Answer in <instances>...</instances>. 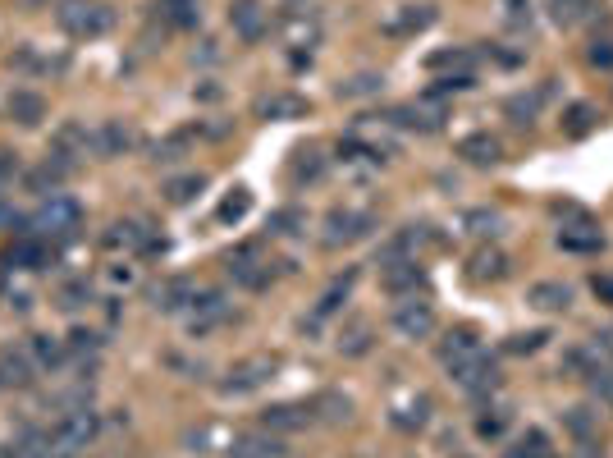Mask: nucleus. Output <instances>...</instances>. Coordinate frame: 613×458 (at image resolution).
Returning <instances> with one entry per match:
<instances>
[{"mask_svg": "<svg viewBox=\"0 0 613 458\" xmlns=\"http://www.w3.org/2000/svg\"><path fill=\"white\" fill-rule=\"evenodd\" d=\"M229 28H234L243 42H261L270 28V10L261 0H234V5H229Z\"/></svg>", "mask_w": 613, "mask_h": 458, "instance_id": "obj_12", "label": "nucleus"}, {"mask_svg": "<svg viewBox=\"0 0 613 458\" xmlns=\"http://www.w3.org/2000/svg\"><path fill=\"white\" fill-rule=\"evenodd\" d=\"M527 303L536 307V312H568V307H572V284H563V280H536L527 289Z\"/></svg>", "mask_w": 613, "mask_h": 458, "instance_id": "obj_19", "label": "nucleus"}, {"mask_svg": "<svg viewBox=\"0 0 613 458\" xmlns=\"http://www.w3.org/2000/svg\"><path fill=\"white\" fill-rule=\"evenodd\" d=\"M508 266H513V262H508V257H504L499 248H481V252L472 257V266H467V275H472L476 284H490V280H504Z\"/></svg>", "mask_w": 613, "mask_h": 458, "instance_id": "obj_26", "label": "nucleus"}, {"mask_svg": "<svg viewBox=\"0 0 613 458\" xmlns=\"http://www.w3.org/2000/svg\"><path fill=\"white\" fill-rule=\"evenodd\" d=\"M499 225H504V216H499V211H490V207H476V211H467V216H463V229H467V234H476V239H495Z\"/></svg>", "mask_w": 613, "mask_h": 458, "instance_id": "obj_39", "label": "nucleus"}, {"mask_svg": "<svg viewBox=\"0 0 613 458\" xmlns=\"http://www.w3.org/2000/svg\"><path fill=\"white\" fill-rule=\"evenodd\" d=\"M183 152H188V138H183V133H174V138H165V142H156V147H151V161L170 165V161H179Z\"/></svg>", "mask_w": 613, "mask_h": 458, "instance_id": "obj_46", "label": "nucleus"}, {"mask_svg": "<svg viewBox=\"0 0 613 458\" xmlns=\"http://www.w3.org/2000/svg\"><path fill=\"white\" fill-rule=\"evenodd\" d=\"M426 69H458V74H472V55L467 51H431L426 55Z\"/></svg>", "mask_w": 613, "mask_h": 458, "instance_id": "obj_44", "label": "nucleus"}, {"mask_svg": "<svg viewBox=\"0 0 613 458\" xmlns=\"http://www.w3.org/2000/svg\"><path fill=\"white\" fill-rule=\"evenodd\" d=\"M449 381L458 385L463 394H476V399H481V394H495L499 390V362L490 358L485 349H476L472 358L453 362V367H449Z\"/></svg>", "mask_w": 613, "mask_h": 458, "instance_id": "obj_5", "label": "nucleus"}, {"mask_svg": "<svg viewBox=\"0 0 613 458\" xmlns=\"http://www.w3.org/2000/svg\"><path fill=\"white\" fill-rule=\"evenodd\" d=\"M431 23H435V10H431V5H408V10L398 14V19L385 23V33L403 37V33H421V28H431Z\"/></svg>", "mask_w": 613, "mask_h": 458, "instance_id": "obj_32", "label": "nucleus"}, {"mask_svg": "<svg viewBox=\"0 0 613 458\" xmlns=\"http://www.w3.org/2000/svg\"><path fill=\"white\" fill-rule=\"evenodd\" d=\"M389 422H394L398 431H421V426L431 422V399H426V394H417L408 408H394V417H389Z\"/></svg>", "mask_w": 613, "mask_h": 458, "instance_id": "obj_37", "label": "nucleus"}, {"mask_svg": "<svg viewBox=\"0 0 613 458\" xmlns=\"http://www.w3.org/2000/svg\"><path fill=\"white\" fill-rule=\"evenodd\" d=\"M586 65L591 69H613V42H600V37H595L591 51H586Z\"/></svg>", "mask_w": 613, "mask_h": 458, "instance_id": "obj_50", "label": "nucleus"}, {"mask_svg": "<svg viewBox=\"0 0 613 458\" xmlns=\"http://www.w3.org/2000/svg\"><path fill=\"white\" fill-rule=\"evenodd\" d=\"M307 422H316L312 404H275L261 413V426H266V431H302Z\"/></svg>", "mask_w": 613, "mask_h": 458, "instance_id": "obj_20", "label": "nucleus"}, {"mask_svg": "<svg viewBox=\"0 0 613 458\" xmlns=\"http://www.w3.org/2000/svg\"><path fill=\"white\" fill-rule=\"evenodd\" d=\"M595 5H600V0H549V14H554L563 28H572V23H581L586 14H595Z\"/></svg>", "mask_w": 613, "mask_h": 458, "instance_id": "obj_41", "label": "nucleus"}, {"mask_svg": "<svg viewBox=\"0 0 613 458\" xmlns=\"http://www.w3.org/2000/svg\"><path fill=\"white\" fill-rule=\"evenodd\" d=\"M55 23H60L69 37H78V42H97V37L110 33L115 14H110V5H97V0H60Z\"/></svg>", "mask_w": 613, "mask_h": 458, "instance_id": "obj_1", "label": "nucleus"}, {"mask_svg": "<svg viewBox=\"0 0 613 458\" xmlns=\"http://www.w3.org/2000/svg\"><path fill=\"white\" fill-rule=\"evenodd\" d=\"M248 211H252V193H248V188H234V193L220 202L216 220H220V225H238V220L248 216Z\"/></svg>", "mask_w": 613, "mask_h": 458, "instance_id": "obj_42", "label": "nucleus"}, {"mask_svg": "<svg viewBox=\"0 0 613 458\" xmlns=\"http://www.w3.org/2000/svg\"><path fill=\"white\" fill-rule=\"evenodd\" d=\"M197 294H202V284H193L188 275H170L151 289V307L161 312V317H183V312H193Z\"/></svg>", "mask_w": 613, "mask_h": 458, "instance_id": "obj_9", "label": "nucleus"}, {"mask_svg": "<svg viewBox=\"0 0 613 458\" xmlns=\"http://www.w3.org/2000/svg\"><path fill=\"white\" fill-rule=\"evenodd\" d=\"M161 14L170 28H197L202 23V0H161Z\"/></svg>", "mask_w": 613, "mask_h": 458, "instance_id": "obj_33", "label": "nucleus"}, {"mask_svg": "<svg viewBox=\"0 0 613 458\" xmlns=\"http://www.w3.org/2000/svg\"><path fill=\"white\" fill-rule=\"evenodd\" d=\"M380 289H385V294H394V298H417V289H421V294L431 289V275H426V266L412 257V262L385 266V271H380Z\"/></svg>", "mask_w": 613, "mask_h": 458, "instance_id": "obj_10", "label": "nucleus"}, {"mask_svg": "<svg viewBox=\"0 0 613 458\" xmlns=\"http://www.w3.org/2000/svg\"><path fill=\"white\" fill-rule=\"evenodd\" d=\"M504 426H508V417H504V413L481 417V422H476V436H481V440H499V436H504Z\"/></svg>", "mask_w": 613, "mask_h": 458, "instance_id": "obj_51", "label": "nucleus"}, {"mask_svg": "<svg viewBox=\"0 0 613 458\" xmlns=\"http://www.w3.org/2000/svg\"><path fill=\"white\" fill-rule=\"evenodd\" d=\"M129 147H138V129L124 120H106L101 129H92V152L97 156H124Z\"/></svg>", "mask_w": 613, "mask_h": 458, "instance_id": "obj_13", "label": "nucleus"}, {"mask_svg": "<svg viewBox=\"0 0 613 458\" xmlns=\"http://www.w3.org/2000/svg\"><path fill=\"white\" fill-rule=\"evenodd\" d=\"M101 243H106V248H133V252H142L151 243V234L142 225H133V220H115V225L101 234Z\"/></svg>", "mask_w": 613, "mask_h": 458, "instance_id": "obj_28", "label": "nucleus"}, {"mask_svg": "<svg viewBox=\"0 0 613 458\" xmlns=\"http://www.w3.org/2000/svg\"><path fill=\"white\" fill-rule=\"evenodd\" d=\"M5 115H10L14 124H23V129H33V124L46 120V97L33 88H14L10 97H5Z\"/></svg>", "mask_w": 613, "mask_h": 458, "instance_id": "obj_17", "label": "nucleus"}, {"mask_svg": "<svg viewBox=\"0 0 613 458\" xmlns=\"http://www.w3.org/2000/svg\"><path fill=\"white\" fill-rule=\"evenodd\" d=\"M549 97V88H540V92H517V97H508L504 101V115L513 124H531L536 120V110H540V101Z\"/></svg>", "mask_w": 613, "mask_h": 458, "instance_id": "obj_34", "label": "nucleus"}, {"mask_svg": "<svg viewBox=\"0 0 613 458\" xmlns=\"http://www.w3.org/2000/svg\"><path fill=\"white\" fill-rule=\"evenodd\" d=\"M595 124H600V110H595L591 101H572V106L563 110L559 129H563V138H586Z\"/></svg>", "mask_w": 613, "mask_h": 458, "instance_id": "obj_25", "label": "nucleus"}, {"mask_svg": "<svg viewBox=\"0 0 613 458\" xmlns=\"http://www.w3.org/2000/svg\"><path fill=\"white\" fill-rule=\"evenodd\" d=\"M371 344H376V335H371L366 321H353L348 330H339V353L344 358H362V353H371Z\"/></svg>", "mask_w": 613, "mask_h": 458, "instance_id": "obj_36", "label": "nucleus"}, {"mask_svg": "<svg viewBox=\"0 0 613 458\" xmlns=\"http://www.w3.org/2000/svg\"><path fill=\"white\" fill-rule=\"evenodd\" d=\"M37 376V362L28 349H0V390H28Z\"/></svg>", "mask_w": 613, "mask_h": 458, "instance_id": "obj_15", "label": "nucleus"}, {"mask_svg": "<svg viewBox=\"0 0 613 458\" xmlns=\"http://www.w3.org/2000/svg\"><path fill=\"white\" fill-rule=\"evenodd\" d=\"M97 431H101V417L83 404V408H69V413L55 417V426L46 431V436H51L55 449H65V454H78V449H87L92 440H97Z\"/></svg>", "mask_w": 613, "mask_h": 458, "instance_id": "obj_4", "label": "nucleus"}, {"mask_svg": "<svg viewBox=\"0 0 613 458\" xmlns=\"http://www.w3.org/2000/svg\"><path fill=\"white\" fill-rule=\"evenodd\" d=\"M476 349H481V339H476V330H472V326H453L449 335H444V344H440V362H444V371H449L453 362L472 358Z\"/></svg>", "mask_w": 613, "mask_h": 458, "instance_id": "obj_22", "label": "nucleus"}, {"mask_svg": "<svg viewBox=\"0 0 613 458\" xmlns=\"http://www.w3.org/2000/svg\"><path fill=\"white\" fill-rule=\"evenodd\" d=\"M83 303H87V284L83 280L69 284V289H60V307H65V312H78Z\"/></svg>", "mask_w": 613, "mask_h": 458, "instance_id": "obj_52", "label": "nucleus"}, {"mask_svg": "<svg viewBox=\"0 0 613 458\" xmlns=\"http://www.w3.org/2000/svg\"><path fill=\"white\" fill-rule=\"evenodd\" d=\"M476 88L472 74H449V78H435L431 88H426V101H444V97H463V92Z\"/></svg>", "mask_w": 613, "mask_h": 458, "instance_id": "obj_40", "label": "nucleus"}, {"mask_svg": "<svg viewBox=\"0 0 613 458\" xmlns=\"http://www.w3.org/2000/svg\"><path fill=\"white\" fill-rule=\"evenodd\" d=\"M325 175V156L316 147H298L293 152V165H289V179L293 184H316Z\"/></svg>", "mask_w": 613, "mask_h": 458, "instance_id": "obj_30", "label": "nucleus"}, {"mask_svg": "<svg viewBox=\"0 0 613 458\" xmlns=\"http://www.w3.org/2000/svg\"><path fill=\"white\" fill-rule=\"evenodd\" d=\"M389 326H394L398 339H431L435 335V307L426 298H398L394 312H389Z\"/></svg>", "mask_w": 613, "mask_h": 458, "instance_id": "obj_6", "label": "nucleus"}, {"mask_svg": "<svg viewBox=\"0 0 613 458\" xmlns=\"http://www.w3.org/2000/svg\"><path fill=\"white\" fill-rule=\"evenodd\" d=\"M14 170H19V156H14V152H0V179H14Z\"/></svg>", "mask_w": 613, "mask_h": 458, "instance_id": "obj_55", "label": "nucleus"}, {"mask_svg": "<svg viewBox=\"0 0 613 458\" xmlns=\"http://www.w3.org/2000/svg\"><path fill=\"white\" fill-rule=\"evenodd\" d=\"M229 458H284V445L275 436H238Z\"/></svg>", "mask_w": 613, "mask_h": 458, "instance_id": "obj_31", "label": "nucleus"}, {"mask_svg": "<svg viewBox=\"0 0 613 458\" xmlns=\"http://www.w3.org/2000/svg\"><path fill=\"white\" fill-rule=\"evenodd\" d=\"M46 243L37 239V234H19V239L10 243V252L0 257V266H10V271H42L46 266Z\"/></svg>", "mask_w": 613, "mask_h": 458, "instance_id": "obj_16", "label": "nucleus"}, {"mask_svg": "<svg viewBox=\"0 0 613 458\" xmlns=\"http://www.w3.org/2000/svg\"><path fill=\"white\" fill-rule=\"evenodd\" d=\"M266 229L270 234H307V216H302L298 207H284L266 220Z\"/></svg>", "mask_w": 613, "mask_h": 458, "instance_id": "obj_43", "label": "nucleus"}, {"mask_svg": "<svg viewBox=\"0 0 613 458\" xmlns=\"http://www.w3.org/2000/svg\"><path fill=\"white\" fill-rule=\"evenodd\" d=\"M504 23L508 28H531V0H504Z\"/></svg>", "mask_w": 613, "mask_h": 458, "instance_id": "obj_49", "label": "nucleus"}, {"mask_svg": "<svg viewBox=\"0 0 613 458\" xmlns=\"http://www.w3.org/2000/svg\"><path fill=\"white\" fill-rule=\"evenodd\" d=\"M19 225H23V220L14 216V207H10V202H0V229H19ZM19 234H23V229H19Z\"/></svg>", "mask_w": 613, "mask_h": 458, "instance_id": "obj_53", "label": "nucleus"}, {"mask_svg": "<svg viewBox=\"0 0 613 458\" xmlns=\"http://www.w3.org/2000/svg\"><path fill=\"white\" fill-rule=\"evenodd\" d=\"M234 317V307L225 303V294H216V289H202L193 303V312H188V330L193 335H211L216 326H225V321Z\"/></svg>", "mask_w": 613, "mask_h": 458, "instance_id": "obj_11", "label": "nucleus"}, {"mask_svg": "<svg viewBox=\"0 0 613 458\" xmlns=\"http://www.w3.org/2000/svg\"><path fill=\"white\" fill-rule=\"evenodd\" d=\"M312 110L307 97H293V92H270L257 101V120H302Z\"/></svg>", "mask_w": 613, "mask_h": 458, "instance_id": "obj_18", "label": "nucleus"}, {"mask_svg": "<svg viewBox=\"0 0 613 458\" xmlns=\"http://www.w3.org/2000/svg\"><path fill=\"white\" fill-rule=\"evenodd\" d=\"M23 349H28V358L37 362V371H60L65 367V344H60L55 335H33Z\"/></svg>", "mask_w": 613, "mask_h": 458, "instance_id": "obj_24", "label": "nucleus"}, {"mask_svg": "<svg viewBox=\"0 0 613 458\" xmlns=\"http://www.w3.org/2000/svg\"><path fill=\"white\" fill-rule=\"evenodd\" d=\"M229 280L243 284V289H252V294H261V289H270V280H275V262H266L261 257V248H238L229 252Z\"/></svg>", "mask_w": 613, "mask_h": 458, "instance_id": "obj_8", "label": "nucleus"}, {"mask_svg": "<svg viewBox=\"0 0 613 458\" xmlns=\"http://www.w3.org/2000/svg\"><path fill=\"white\" fill-rule=\"evenodd\" d=\"M595 294L600 303H613V275H595Z\"/></svg>", "mask_w": 613, "mask_h": 458, "instance_id": "obj_54", "label": "nucleus"}, {"mask_svg": "<svg viewBox=\"0 0 613 458\" xmlns=\"http://www.w3.org/2000/svg\"><path fill=\"white\" fill-rule=\"evenodd\" d=\"M353 284H357V271H344L339 280L325 289L321 298H316V321L321 317H334V312H344V303H348V294H353Z\"/></svg>", "mask_w": 613, "mask_h": 458, "instance_id": "obj_27", "label": "nucleus"}, {"mask_svg": "<svg viewBox=\"0 0 613 458\" xmlns=\"http://www.w3.org/2000/svg\"><path fill=\"white\" fill-rule=\"evenodd\" d=\"M28 225H33L28 234H37V229H42V234H74V229L83 225V207H78L74 197H65V193H51L42 202V211H37Z\"/></svg>", "mask_w": 613, "mask_h": 458, "instance_id": "obj_7", "label": "nucleus"}, {"mask_svg": "<svg viewBox=\"0 0 613 458\" xmlns=\"http://www.w3.org/2000/svg\"><path fill=\"white\" fill-rule=\"evenodd\" d=\"M69 175H74V156H69V152H51L33 170V175H28V188H33V193H60V184H65Z\"/></svg>", "mask_w": 613, "mask_h": 458, "instance_id": "obj_14", "label": "nucleus"}, {"mask_svg": "<svg viewBox=\"0 0 613 458\" xmlns=\"http://www.w3.org/2000/svg\"><path fill=\"white\" fill-rule=\"evenodd\" d=\"M206 188V175L202 170H188V175H174V179H165V202L170 207H188L197 193Z\"/></svg>", "mask_w": 613, "mask_h": 458, "instance_id": "obj_29", "label": "nucleus"}, {"mask_svg": "<svg viewBox=\"0 0 613 458\" xmlns=\"http://www.w3.org/2000/svg\"><path fill=\"white\" fill-rule=\"evenodd\" d=\"M563 422H568V431L577 440H595V413H591V408H568V413H563Z\"/></svg>", "mask_w": 613, "mask_h": 458, "instance_id": "obj_45", "label": "nucleus"}, {"mask_svg": "<svg viewBox=\"0 0 613 458\" xmlns=\"http://www.w3.org/2000/svg\"><path fill=\"white\" fill-rule=\"evenodd\" d=\"M376 211H362V207H334L330 216H325V234H321V243L325 248H344V243H362V239H371L376 234Z\"/></svg>", "mask_w": 613, "mask_h": 458, "instance_id": "obj_3", "label": "nucleus"}, {"mask_svg": "<svg viewBox=\"0 0 613 458\" xmlns=\"http://www.w3.org/2000/svg\"><path fill=\"white\" fill-rule=\"evenodd\" d=\"M458 156L472 165H499L504 161V147H499V138H490V133H467V138L458 142Z\"/></svg>", "mask_w": 613, "mask_h": 458, "instance_id": "obj_21", "label": "nucleus"}, {"mask_svg": "<svg viewBox=\"0 0 613 458\" xmlns=\"http://www.w3.org/2000/svg\"><path fill=\"white\" fill-rule=\"evenodd\" d=\"M586 381H591L595 399H604V404H613V367H591V371H586Z\"/></svg>", "mask_w": 613, "mask_h": 458, "instance_id": "obj_48", "label": "nucleus"}, {"mask_svg": "<svg viewBox=\"0 0 613 458\" xmlns=\"http://www.w3.org/2000/svg\"><path fill=\"white\" fill-rule=\"evenodd\" d=\"M504 458H554V445H549V436L540 426H527V436H517V445Z\"/></svg>", "mask_w": 613, "mask_h": 458, "instance_id": "obj_35", "label": "nucleus"}, {"mask_svg": "<svg viewBox=\"0 0 613 458\" xmlns=\"http://www.w3.org/2000/svg\"><path fill=\"white\" fill-rule=\"evenodd\" d=\"M385 92V74H376V69H362V74L344 78L339 88H334V97L339 101H366V97H380Z\"/></svg>", "mask_w": 613, "mask_h": 458, "instance_id": "obj_23", "label": "nucleus"}, {"mask_svg": "<svg viewBox=\"0 0 613 458\" xmlns=\"http://www.w3.org/2000/svg\"><path fill=\"white\" fill-rule=\"evenodd\" d=\"M559 248L563 252H604L600 229H559Z\"/></svg>", "mask_w": 613, "mask_h": 458, "instance_id": "obj_38", "label": "nucleus"}, {"mask_svg": "<svg viewBox=\"0 0 613 458\" xmlns=\"http://www.w3.org/2000/svg\"><path fill=\"white\" fill-rule=\"evenodd\" d=\"M545 344H549V330H531V335H513L504 349L508 353H540Z\"/></svg>", "mask_w": 613, "mask_h": 458, "instance_id": "obj_47", "label": "nucleus"}, {"mask_svg": "<svg viewBox=\"0 0 613 458\" xmlns=\"http://www.w3.org/2000/svg\"><path fill=\"white\" fill-rule=\"evenodd\" d=\"M275 371H280V358H275V353H252V358H243V362H234V367H229V376L220 381V394H225V399L257 394L261 385L275 381Z\"/></svg>", "mask_w": 613, "mask_h": 458, "instance_id": "obj_2", "label": "nucleus"}]
</instances>
